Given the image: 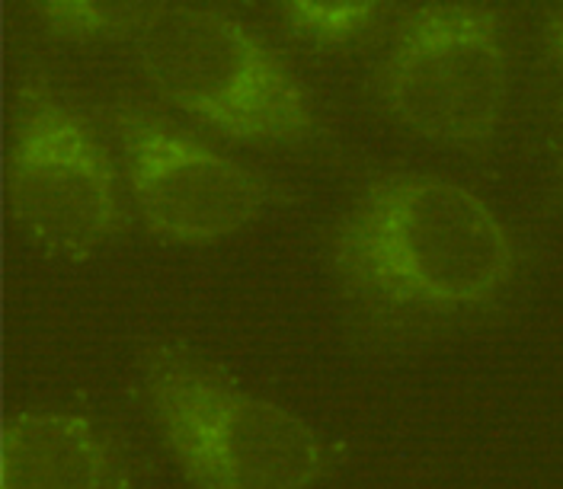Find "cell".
Returning a JSON list of instances; mask_svg holds the SVG:
<instances>
[{
  "label": "cell",
  "instance_id": "3",
  "mask_svg": "<svg viewBox=\"0 0 563 489\" xmlns=\"http://www.w3.org/2000/svg\"><path fill=\"white\" fill-rule=\"evenodd\" d=\"M147 87L221 138L314 151L330 138L301 74L250 23L196 3H167L135 38Z\"/></svg>",
  "mask_w": 563,
  "mask_h": 489
},
{
  "label": "cell",
  "instance_id": "1",
  "mask_svg": "<svg viewBox=\"0 0 563 489\" xmlns=\"http://www.w3.org/2000/svg\"><path fill=\"white\" fill-rule=\"evenodd\" d=\"M343 314L368 346L407 349L509 308L522 256L509 224L464 182L372 174L323 246Z\"/></svg>",
  "mask_w": 563,
  "mask_h": 489
},
{
  "label": "cell",
  "instance_id": "8",
  "mask_svg": "<svg viewBox=\"0 0 563 489\" xmlns=\"http://www.w3.org/2000/svg\"><path fill=\"white\" fill-rule=\"evenodd\" d=\"M30 7L55 38L97 45L139 38L167 0H30Z\"/></svg>",
  "mask_w": 563,
  "mask_h": 489
},
{
  "label": "cell",
  "instance_id": "11",
  "mask_svg": "<svg viewBox=\"0 0 563 489\" xmlns=\"http://www.w3.org/2000/svg\"><path fill=\"white\" fill-rule=\"evenodd\" d=\"M561 160H563V109H561Z\"/></svg>",
  "mask_w": 563,
  "mask_h": 489
},
{
  "label": "cell",
  "instance_id": "7",
  "mask_svg": "<svg viewBox=\"0 0 563 489\" xmlns=\"http://www.w3.org/2000/svg\"><path fill=\"white\" fill-rule=\"evenodd\" d=\"M132 474L97 422L74 410H20L3 425V489L129 487Z\"/></svg>",
  "mask_w": 563,
  "mask_h": 489
},
{
  "label": "cell",
  "instance_id": "6",
  "mask_svg": "<svg viewBox=\"0 0 563 489\" xmlns=\"http://www.w3.org/2000/svg\"><path fill=\"white\" fill-rule=\"evenodd\" d=\"M100 119L122 157L129 202L157 244H224L285 202L273 179L139 97L106 100Z\"/></svg>",
  "mask_w": 563,
  "mask_h": 489
},
{
  "label": "cell",
  "instance_id": "4",
  "mask_svg": "<svg viewBox=\"0 0 563 489\" xmlns=\"http://www.w3.org/2000/svg\"><path fill=\"white\" fill-rule=\"evenodd\" d=\"M375 97L410 135L464 154H487L512 100L509 23L490 0H417L394 23Z\"/></svg>",
  "mask_w": 563,
  "mask_h": 489
},
{
  "label": "cell",
  "instance_id": "10",
  "mask_svg": "<svg viewBox=\"0 0 563 489\" xmlns=\"http://www.w3.org/2000/svg\"><path fill=\"white\" fill-rule=\"evenodd\" d=\"M538 13H541L538 35H541L544 65L563 80V0H538Z\"/></svg>",
  "mask_w": 563,
  "mask_h": 489
},
{
  "label": "cell",
  "instance_id": "2",
  "mask_svg": "<svg viewBox=\"0 0 563 489\" xmlns=\"http://www.w3.org/2000/svg\"><path fill=\"white\" fill-rule=\"evenodd\" d=\"M135 385L179 477L192 487L305 489L333 470L311 422L186 343H147Z\"/></svg>",
  "mask_w": 563,
  "mask_h": 489
},
{
  "label": "cell",
  "instance_id": "9",
  "mask_svg": "<svg viewBox=\"0 0 563 489\" xmlns=\"http://www.w3.org/2000/svg\"><path fill=\"white\" fill-rule=\"evenodd\" d=\"M394 0H276L282 26L301 45L340 52L372 35Z\"/></svg>",
  "mask_w": 563,
  "mask_h": 489
},
{
  "label": "cell",
  "instance_id": "5",
  "mask_svg": "<svg viewBox=\"0 0 563 489\" xmlns=\"http://www.w3.org/2000/svg\"><path fill=\"white\" fill-rule=\"evenodd\" d=\"M125 192L97 125L45 70H23L7 157V202L20 231L55 259L90 263L125 237Z\"/></svg>",
  "mask_w": 563,
  "mask_h": 489
}]
</instances>
